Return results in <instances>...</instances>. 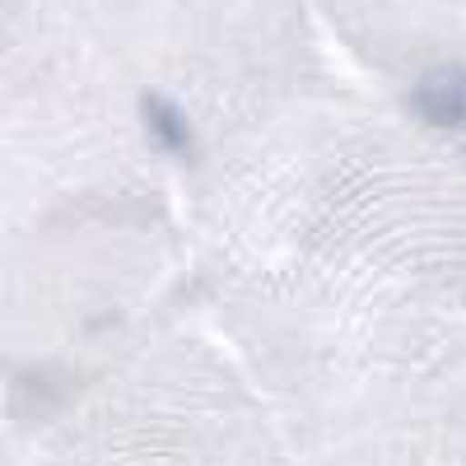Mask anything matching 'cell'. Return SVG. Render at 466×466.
I'll return each instance as SVG.
<instances>
[{
	"mask_svg": "<svg viewBox=\"0 0 466 466\" xmlns=\"http://www.w3.org/2000/svg\"><path fill=\"white\" fill-rule=\"evenodd\" d=\"M410 107L430 127H466V70H434L410 94Z\"/></svg>",
	"mask_w": 466,
	"mask_h": 466,
	"instance_id": "obj_1",
	"label": "cell"
},
{
	"mask_svg": "<svg viewBox=\"0 0 466 466\" xmlns=\"http://www.w3.org/2000/svg\"><path fill=\"white\" fill-rule=\"evenodd\" d=\"M140 122H145L149 140L159 145L164 154H177V159H187V154H191V122H187V112L173 98L145 94L140 98Z\"/></svg>",
	"mask_w": 466,
	"mask_h": 466,
	"instance_id": "obj_2",
	"label": "cell"
}]
</instances>
